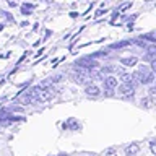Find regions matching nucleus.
<instances>
[{"label": "nucleus", "mask_w": 156, "mask_h": 156, "mask_svg": "<svg viewBox=\"0 0 156 156\" xmlns=\"http://www.w3.org/2000/svg\"><path fill=\"white\" fill-rule=\"evenodd\" d=\"M75 65L76 67H83V68H86V70H93V68L98 67V62L93 60L91 57H83V58H80V60L75 62Z\"/></svg>", "instance_id": "2"}, {"label": "nucleus", "mask_w": 156, "mask_h": 156, "mask_svg": "<svg viewBox=\"0 0 156 156\" xmlns=\"http://www.w3.org/2000/svg\"><path fill=\"white\" fill-rule=\"evenodd\" d=\"M104 13H106V8H99V10H98V12L94 13V16H96V18H98V16H102Z\"/></svg>", "instance_id": "13"}, {"label": "nucleus", "mask_w": 156, "mask_h": 156, "mask_svg": "<svg viewBox=\"0 0 156 156\" xmlns=\"http://www.w3.org/2000/svg\"><path fill=\"white\" fill-rule=\"evenodd\" d=\"M140 151V146L136 143H132L130 146L125 148V156H136V153Z\"/></svg>", "instance_id": "6"}, {"label": "nucleus", "mask_w": 156, "mask_h": 156, "mask_svg": "<svg viewBox=\"0 0 156 156\" xmlns=\"http://www.w3.org/2000/svg\"><path fill=\"white\" fill-rule=\"evenodd\" d=\"M130 41H124V42H115V44H112V47L114 49H119V47H125V46H129Z\"/></svg>", "instance_id": "12"}, {"label": "nucleus", "mask_w": 156, "mask_h": 156, "mask_svg": "<svg viewBox=\"0 0 156 156\" xmlns=\"http://www.w3.org/2000/svg\"><path fill=\"white\" fill-rule=\"evenodd\" d=\"M132 7V2H124V3H120L119 7L115 8V15H120V13H124L125 10H129Z\"/></svg>", "instance_id": "8"}, {"label": "nucleus", "mask_w": 156, "mask_h": 156, "mask_svg": "<svg viewBox=\"0 0 156 156\" xmlns=\"http://www.w3.org/2000/svg\"><path fill=\"white\" fill-rule=\"evenodd\" d=\"M33 10H34V5H31V3H24L23 7H21V13H23V15H31Z\"/></svg>", "instance_id": "10"}, {"label": "nucleus", "mask_w": 156, "mask_h": 156, "mask_svg": "<svg viewBox=\"0 0 156 156\" xmlns=\"http://www.w3.org/2000/svg\"><path fill=\"white\" fill-rule=\"evenodd\" d=\"M104 85H106L107 90H114V88H117V78L112 76V75L106 76L104 78Z\"/></svg>", "instance_id": "5"}, {"label": "nucleus", "mask_w": 156, "mask_h": 156, "mask_svg": "<svg viewBox=\"0 0 156 156\" xmlns=\"http://www.w3.org/2000/svg\"><path fill=\"white\" fill-rule=\"evenodd\" d=\"M120 80L124 81V83H133V76L124 72V73H120Z\"/></svg>", "instance_id": "11"}, {"label": "nucleus", "mask_w": 156, "mask_h": 156, "mask_svg": "<svg viewBox=\"0 0 156 156\" xmlns=\"http://www.w3.org/2000/svg\"><path fill=\"white\" fill-rule=\"evenodd\" d=\"M140 104H141V107H145V109H150V107L154 104V101L151 99V98H143V99L140 101Z\"/></svg>", "instance_id": "9"}, {"label": "nucleus", "mask_w": 156, "mask_h": 156, "mask_svg": "<svg viewBox=\"0 0 156 156\" xmlns=\"http://www.w3.org/2000/svg\"><path fill=\"white\" fill-rule=\"evenodd\" d=\"M133 78H136L141 85H150V83L154 81V72L151 70V68H148L146 65H143V67H140L138 70L135 72Z\"/></svg>", "instance_id": "1"}, {"label": "nucleus", "mask_w": 156, "mask_h": 156, "mask_svg": "<svg viewBox=\"0 0 156 156\" xmlns=\"http://www.w3.org/2000/svg\"><path fill=\"white\" fill-rule=\"evenodd\" d=\"M150 148H151V153L156 156V141H151V143H150Z\"/></svg>", "instance_id": "14"}, {"label": "nucleus", "mask_w": 156, "mask_h": 156, "mask_svg": "<svg viewBox=\"0 0 156 156\" xmlns=\"http://www.w3.org/2000/svg\"><path fill=\"white\" fill-rule=\"evenodd\" d=\"M150 94H156V85H153L150 88Z\"/></svg>", "instance_id": "16"}, {"label": "nucleus", "mask_w": 156, "mask_h": 156, "mask_svg": "<svg viewBox=\"0 0 156 156\" xmlns=\"http://www.w3.org/2000/svg\"><path fill=\"white\" fill-rule=\"evenodd\" d=\"M151 70H153V72L156 73V57L153 58V60H151Z\"/></svg>", "instance_id": "15"}, {"label": "nucleus", "mask_w": 156, "mask_h": 156, "mask_svg": "<svg viewBox=\"0 0 156 156\" xmlns=\"http://www.w3.org/2000/svg\"><path fill=\"white\" fill-rule=\"evenodd\" d=\"M136 62H138L136 57H124V58H120V63L125 65V67H135Z\"/></svg>", "instance_id": "7"}, {"label": "nucleus", "mask_w": 156, "mask_h": 156, "mask_svg": "<svg viewBox=\"0 0 156 156\" xmlns=\"http://www.w3.org/2000/svg\"><path fill=\"white\" fill-rule=\"evenodd\" d=\"M85 93L88 96H93V98H96V96H99L101 94V90L98 88L94 83H91V85H88L86 88H85Z\"/></svg>", "instance_id": "4"}, {"label": "nucleus", "mask_w": 156, "mask_h": 156, "mask_svg": "<svg viewBox=\"0 0 156 156\" xmlns=\"http://www.w3.org/2000/svg\"><path fill=\"white\" fill-rule=\"evenodd\" d=\"M119 93L120 94H133L135 93V86L133 83H122V85L119 86Z\"/></svg>", "instance_id": "3"}]
</instances>
